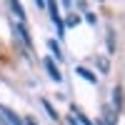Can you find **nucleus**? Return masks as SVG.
<instances>
[{
    "label": "nucleus",
    "instance_id": "obj_2",
    "mask_svg": "<svg viewBox=\"0 0 125 125\" xmlns=\"http://www.w3.org/2000/svg\"><path fill=\"white\" fill-rule=\"evenodd\" d=\"M43 65H45V70H48V75L53 78L55 83H62V73L58 70V65H55V60L50 58V55H48V58H43Z\"/></svg>",
    "mask_w": 125,
    "mask_h": 125
},
{
    "label": "nucleus",
    "instance_id": "obj_5",
    "mask_svg": "<svg viewBox=\"0 0 125 125\" xmlns=\"http://www.w3.org/2000/svg\"><path fill=\"white\" fill-rule=\"evenodd\" d=\"M48 50H50V58H53V60L62 62V50H60V45H58V40L50 38V40H48Z\"/></svg>",
    "mask_w": 125,
    "mask_h": 125
},
{
    "label": "nucleus",
    "instance_id": "obj_6",
    "mask_svg": "<svg viewBox=\"0 0 125 125\" xmlns=\"http://www.w3.org/2000/svg\"><path fill=\"white\" fill-rule=\"evenodd\" d=\"M0 113H3V115H5V120H8V125H25V123L20 120V118L15 115L13 110H10V108H5V105H0Z\"/></svg>",
    "mask_w": 125,
    "mask_h": 125
},
{
    "label": "nucleus",
    "instance_id": "obj_12",
    "mask_svg": "<svg viewBox=\"0 0 125 125\" xmlns=\"http://www.w3.org/2000/svg\"><path fill=\"white\" fill-rule=\"evenodd\" d=\"M78 23H80V15H75V13H70V15H68V23H65V25H68V28H75Z\"/></svg>",
    "mask_w": 125,
    "mask_h": 125
},
{
    "label": "nucleus",
    "instance_id": "obj_17",
    "mask_svg": "<svg viewBox=\"0 0 125 125\" xmlns=\"http://www.w3.org/2000/svg\"><path fill=\"white\" fill-rule=\"evenodd\" d=\"M0 125H8V123H5V120H3V118H0Z\"/></svg>",
    "mask_w": 125,
    "mask_h": 125
},
{
    "label": "nucleus",
    "instance_id": "obj_9",
    "mask_svg": "<svg viewBox=\"0 0 125 125\" xmlns=\"http://www.w3.org/2000/svg\"><path fill=\"white\" fill-rule=\"evenodd\" d=\"M70 115H73V118H75V120H78L80 125H95V123H90V118L85 115V113H80L78 108H73V113H70Z\"/></svg>",
    "mask_w": 125,
    "mask_h": 125
},
{
    "label": "nucleus",
    "instance_id": "obj_7",
    "mask_svg": "<svg viewBox=\"0 0 125 125\" xmlns=\"http://www.w3.org/2000/svg\"><path fill=\"white\" fill-rule=\"evenodd\" d=\"M115 120H118L115 113H113L110 108H103V120H100V125H115Z\"/></svg>",
    "mask_w": 125,
    "mask_h": 125
},
{
    "label": "nucleus",
    "instance_id": "obj_15",
    "mask_svg": "<svg viewBox=\"0 0 125 125\" xmlns=\"http://www.w3.org/2000/svg\"><path fill=\"white\" fill-rule=\"evenodd\" d=\"M68 123H70V125H80V123H78L75 118H73V115H68Z\"/></svg>",
    "mask_w": 125,
    "mask_h": 125
},
{
    "label": "nucleus",
    "instance_id": "obj_16",
    "mask_svg": "<svg viewBox=\"0 0 125 125\" xmlns=\"http://www.w3.org/2000/svg\"><path fill=\"white\" fill-rule=\"evenodd\" d=\"M25 125H38V123H35L33 118H28V123H25Z\"/></svg>",
    "mask_w": 125,
    "mask_h": 125
},
{
    "label": "nucleus",
    "instance_id": "obj_8",
    "mask_svg": "<svg viewBox=\"0 0 125 125\" xmlns=\"http://www.w3.org/2000/svg\"><path fill=\"white\" fill-rule=\"evenodd\" d=\"M10 10H13V13L18 15V23H20V25H25V10H23V5L13 0V3H10Z\"/></svg>",
    "mask_w": 125,
    "mask_h": 125
},
{
    "label": "nucleus",
    "instance_id": "obj_11",
    "mask_svg": "<svg viewBox=\"0 0 125 125\" xmlns=\"http://www.w3.org/2000/svg\"><path fill=\"white\" fill-rule=\"evenodd\" d=\"M43 108L48 110V115H50V118H53V120H58V110H55L53 105H50V103H48V100H43Z\"/></svg>",
    "mask_w": 125,
    "mask_h": 125
},
{
    "label": "nucleus",
    "instance_id": "obj_3",
    "mask_svg": "<svg viewBox=\"0 0 125 125\" xmlns=\"http://www.w3.org/2000/svg\"><path fill=\"white\" fill-rule=\"evenodd\" d=\"M120 108H123V88L118 85V88H113V108H110V110L118 115Z\"/></svg>",
    "mask_w": 125,
    "mask_h": 125
},
{
    "label": "nucleus",
    "instance_id": "obj_4",
    "mask_svg": "<svg viewBox=\"0 0 125 125\" xmlns=\"http://www.w3.org/2000/svg\"><path fill=\"white\" fill-rule=\"evenodd\" d=\"M13 30H15V35L20 38V43H23L25 48H30V45H33V43H30V35H28V30H25V25L15 23V25H13Z\"/></svg>",
    "mask_w": 125,
    "mask_h": 125
},
{
    "label": "nucleus",
    "instance_id": "obj_1",
    "mask_svg": "<svg viewBox=\"0 0 125 125\" xmlns=\"http://www.w3.org/2000/svg\"><path fill=\"white\" fill-rule=\"evenodd\" d=\"M45 8L50 10V18H53V25L58 28V38H62V33H65V23H62V18H60V13H58V5L48 0V5H45Z\"/></svg>",
    "mask_w": 125,
    "mask_h": 125
},
{
    "label": "nucleus",
    "instance_id": "obj_13",
    "mask_svg": "<svg viewBox=\"0 0 125 125\" xmlns=\"http://www.w3.org/2000/svg\"><path fill=\"white\" fill-rule=\"evenodd\" d=\"M108 50H110V53H115V43H113V28L108 30Z\"/></svg>",
    "mask_w": 125,
    "mask_h": 125
},
{
    "label": "nucleus",
    "instance_id": "obj_14",
    "mask_svg": "<svg viewBox=\"0 0 125 125\" xmlns=\"http://www.w3.org/2000/svg\"><path fill=\"white\" fill-rule=\"evenodd\" d=\"M98 62H100V70H103V73H108V70H110V65H108V60H105V58H98Z\"/></svg>",
    "mask_w": 125,
    "mask_h": 125
},
{
    "label": "nucleus",
    "instance_id": "obj_10",
    "mask_svg": "<svg viewBox=\"0 0 125 125\" xmlns=\"http://www.w3.org/2000/svg\"><path fill=\"white\" fill-rule=\"evenodd\" d=\"M75 73H78V75H80V78H85L88 83H98V78H95V75H93V73H90L88 68H83V65H80V68H75Z\"/></svg>",
    "mask_w": 125,
    "mask_h": 125
}]
</instances>
